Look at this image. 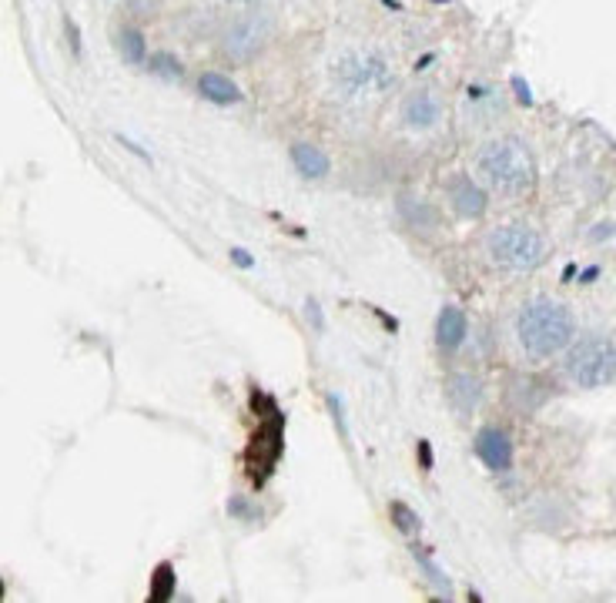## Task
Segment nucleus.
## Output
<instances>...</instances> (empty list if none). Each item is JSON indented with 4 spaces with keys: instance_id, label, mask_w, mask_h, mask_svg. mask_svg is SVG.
<instances>
[{
    "instance_id": "obj_1",
    "label": "nucleus",
    "mask_w": 616,
    "mask_h": 603,
    "mask_svg": "<svg viewBox=\"0 0 616 603\" xmlns=\"http://www.w3.org/2000/svg\"><path fill=\"white\" fill-rule=\"evenodd\" d=\"M516 335L529 359L546 362L566 352V346L576 339V315L570 305L556 302L550 295H536L519 309Z\"/></svg>"
},
{
    "instance_id": "obj_2",
    "label": "nucleus",
    "mask_w": 616,
    "mask_h": 603,
    "mask_svg": "<svg viewBox=\"0 0 616 603\" xmlns=\"http://www.w3.org/2000/svg\"><path fill=\"white\" fill-rule=\"evenodd\" d=\"M476 168L489 188L503 191V195H529L536 188V158L523 138L516 134H499L479 148Z\"/></svg>"
},
{
    "instance_id": "obj_3",
    "label": "nucleus",
    "mask_w": 616,
    "mask_h": 603,
    "mask_svg": "<svg viewBox=\"0 0 616 603\" xmlns=\"http://www.w3.org/2000/svg\"><path fill=\"white\" fill-rule=\"evenodd\" d=\"M486 252L489 262L506 272H536L546 258V238L523 222L499 225L486 235Z\"/></svg>"
},
{
    "instance_id": "obj_4",
    "label": "nucleus",
    "mask_w": 616,
    "mask_h": 603,
    "mask_svg": "<svg viewBox=\"0 0 616 603\" xmlns=\"http://www.w3.org/2000/svg\"><path fill=\"white\" fill-rule=\"evenodd\" d=\"M332 84L345 98L359 101L389 91L396 78H392V64L379 51H345L332 64Z\"/></svg>"
},
{
    "instance_id": "obj_5",
    "label": "nucleus",
    "mask_w": 616,
    "mask_h": 603,
    "mask_svg": "<svg viewBox=\"0 0 616 603\" xmlns=\"http://www.w3.org/2000/svg\"><path fill=\"white\" fill-rule=\"evenodd\" d=\"M616 349L610 335H583L566 346V376L580 389H603L613 382Z\"/></svg>"
},
{
    "instance_id": "obj_6",
    "label": "nucleus",
    "mask_w": 616,
    "mask_h": 603,
    "mask_svg": "<svg viewBox=\"0 0 616 603\" xmlns=\"http://www.w3.org/2000/svg\"><path fill=\"white\" fill-rule=\"evenodd\" d=\"M272 37V17L268 14H245L235 17L225 34H221V51H225L231 61H248L255 57Z\"/></svg>"
},
{
    "instance_id": "obj_7",
    "label": "nucleus",
    "mask_w": 616,
    "mask_h": 603,
    "mask_svg": "<svg viewBox=\"0 0 616 603\" xmlns=\"http://www.w3.org/2000/svg\"><path fill=\"white\" fill-rule=\"evenodd\" d=\"M282 449H285V416H278V409H275V413H268L262 429L255 433L252 453H248V469H252V480L258 486L272 476L275 463L282 459Z\"/></svg>"
},
{
    "instance_id": "obj_8",
    "label": "nucleus",
    "mask_w": 616,
    "mask_h": 603,
    "mask_svg": "<svg viewBox=\"0 0 616 603\" xmlns=\"http://www.w3.org/2000/svg\"><path fill=\"white\" fill-rule=\"evenodd\" d=\"M473 453L489 473H509L516 463V446L513 436L503 426H483L473 439Z\"/></svg>"
},
{
    "instance_id": "obj_9",
    "label": "nucleus",
    "mask_w": 616,
    "mask_h": 603,
    "mask_svg": "<svg viewBox=\"0 0 616 603\" xmlns=\"http://www.w3.org/2000/svg\"><path fill=\"white\" fill-rule=\"evenodd\" d=\"M446 195H449V205L456 208V215L469 218V222H476V218H483L489 212L486 188L469 175H452L446 181Z\"/></svg>"
},
{
    "instance_id": "obj_10",
    "label": "nucleus",
    "mask_w": 616,
    "mask_h": 603,
    "mask_svg": "<svg viewBox=\"0 0 616 603\" xmlns=\"http://www.w3.org/2000/svg\"><path fill=\"white\" fill-rule=\"evenodd\" d=\"M442 121V98L436 91L422 88L412 91L406 101H402V124L412 131H432Z\"/></svg>"
},
{
    "instance_id": "obj_11",
    "label": "nucleus",
    "mask_w": 616,
    "mask_h": 603,
    "mask_svg": "<svg viewBox=\"0 0 616 603\" xmlns=\"http://www.w3.org/2000/svg\"><path fill=\"white\" fill-rule=\"evenodd\" d=\"M483 392L486 386L476 372H452L446 379V399L459 416H473L479 409V402H483Z\"/></svg>"
},
{
    "instance_id": "obj_12",
    "label": "nucleus",
    "mask_w": 616,
    "mask_h": 603,
    "mask_svg": "<svg viewBox=\"0 0 616 603\" xmlns=\"http://www.w3.org/2000/svg\"><path fill=\"white\" fill-rule=\"evenodd\" d=\"M469 335V319L459 305H442L436 319V342L442 352H459Z\"/></svg>"
},
{
    "instance_id": "obj_13",
    "label": "nucleus",
    "mask_w": 616,
    "mask_h": 603,
    "mask_svg": "<svg viewBox=\"0 0 616 603\" xmlns=\"http://www.w3.org/2000/svg\"><path fill=\"white\" fill-rule=\"evenodd\" d=\"M198 94L211 104H218V108H231V104L242 101V88H238L235 81L228 78V74L221 71H205L198 78Z\"/></svg>"
},
{
    "instance_id": "obj_14",
    "label": "nucleus",
    "mask_w": 616,
    "mask_h": 603,
    "mask_svg": "<svg viewBox=\"0 0 616 603\" xmlns=\"http://www.w3.org/2000/svg\"><path fill=\"white\" fill-rule=\"evenodd\" d=\"M292 165H295V171L305 181H319V178H325L332 171L329 155H325L322 148H315V145H305V141L292 145Z\"/></svg>"
},
{
    "instance_id": "obj_15",
    "label": "nucleus",
    "mask_w": 616,
    "mask_h": 603,
    "mask_svg": "<svg viewBox=\"0 0 616 603\" xmlns=\"http://www.w3.org/2000/svg\"><path fill=\"white\" fill-rule=\"evenodd\" d=\"M399 215L406 218V222L416 228V232H432V228L439 225V212L429 205V201L422 198H412V195H399Z\"/></svg>"
},
{
    "instance_id": "obj_16",
    "label": "nucleus",
    "mask_w": 616,
    "mask_h": 603,
    "mask_svg": "<svg viewBox=\"0 0 616 603\" xmlns=\"http://www.w3.org/2000/svg\"><path fill=\"white\" fill-rule=\"evenodd\" d=\"M412 560H416L419 567H422V573H426V577H429V583H432V587H436L439 597L452 600V583H449L446 573L439 570V563L432 560V553H429L426 547H412Z\"/></svg>"
},
{
    "instance_id": "obj_17",
    "label": "nucleus",
    "mask_w": 616,
    "mask_h": 603,
    "mask_svg": "<svg viewBox=\"0 0 616 603\" xmlns=\"http://www.w3.org/2000/svg\"><path fill=\"white\" fill-rule=\"evenodd\" d=\"M144 64H148V71L161 81H181L185 78V64H181L171 51H154V54L144 57Z\"/></svg>"
},
{
    "instance_id": "obj_18",
    "label": "nucleus",
    "mask_w": 616,
    "mask_h": 603,
    "mask_svg": "<svg viewBox=\"0 0 616 603\" xmlns=\"http://www.w3.org/2000/svg\"><path fill=\"white\" fill-rule=\"evenodd\" d=\"M118 54L128 64H144V57H148V44H144V34L138 31V27H121L118 31Z\"/></svg>"
},
{
    "instance_id": "obj_19",
    "label": "nucleus",
    "mask_w": 616,
    "mask_h": 603,
    "mask_svg": "<svg viewBox=\"0 0 616 603\" xmlns=\"http://www.w3.org/2000/svg\"><path fill=\"white\" fill-rule=\"evenodd\" d=\"M175 587H178L175 567H171V563H161V567L154 570V577H151V593H148V597L154 603H168L171 597H175Z\"/></svg>"
},
{
    "instance_id": "obj_20",
    "label": "nucleus",
    "mask_w": 616,
    "mask_h": 603,
    "mask_svg": "<svg viewBox=\"0 0 616 603\" xmlns=\"http://www.w3.org/2000/svg\"><path fill=\"white\" fill-rule=\"evenodd\" d=\"M389 516H392V526H396V530H399L402 536H419L422 520H419V513L412 510L409 503L396 500V503L389 506Z\"/></svg>"
},
{
    "instance_id": "obj_21",
    "label": "nucleus",
    "mask_w": 616,
    "mask_h": 603,
    "mask_svg": "<svg viewBox=\"0 0 616 603\" xmlns=\"http://www.w3.org/2000/svg\"><path fill=\"white\" fill-rule=\"evenodd\" d=\"M546 396H550V392H546L543 386H536V379H519V389L513 392V402L519 409H529V413H533V409H539L546 402Z\"/></svg>"
},
{
    "instance_id": "obj_22",
    "label": "nucleus",
    "mask_w": 616,
    "mask_h": 603,
    "mask_svg": "<svg viewBox=\"0 0 616 603\" xmlns=\"http://www.w3.org/2000/svg\"><path fill=\"white\" fill-rule=\"evenodd\" d=\"M325 402H329V409H332V416H335V426H339V433L349 436V416H345L342 396H339V392H329V396H325Z\"/></svg>"
},
{
    "instance_id": "obj_23",
    "label": "nucleus",
    "mask_w": 616,
    "mask_h": 603,
    "mask_svg": "<svg viewBox=\"0 0 616 603\" xmlns=\"http://www.w3.org/2000/svg\"><path fill=\"white\" fill-rule=\"evenodd\" d=\"M509 88H513L516 101L523 104V108H533V104H536L533 88H529V81H526V78H519V74H513V78H509Z\"/></svg>"
},
{
    "instance_id": "obj_24",
    "label": "nucleus",
    "mask_w": 616,
    "mask_h": 603,
    "mask_svg": "<svg viewBox=\"0 0 616 603\" xmlns=\"http://www.w3.org/2000/svg\"><path fill=\"white\" fill-rule=\"evenodd\" d=\"M228 258H231V262H235L238 268H255V255L248 252V248H242V245H235V248H231Z\"/></svg>"
},
{
    "instance_id": "obj_25",
    "label": "nucleus",
    "mask_w": 616,
    "mask_h": 603,
    "mask_svg": "<svg viewBox=\"0 0 616 603\" xmlns=\"http://www.w3.org/2000/svg\"><path fill=\"white\" fill-rule=\"evenodd\" d=\"M610 238H613V222H610V218H606V222H600V225H593V232H590V242H593V245L610 242Z\"/></svg>"
},
{
    "instance_id": "obj_26",
    "label": "nucleus",
    "mask_w": 616,
    "mask_h": 603,
    "mask_svg": "<svg viewBox=\"0 0 616 603\" xmlns=\"http://www.w3.org/2000/svg\"><path fill=\"white\" fill-rule=\"evenodd\" d=\"M114 138H118V141H121V145H124V148H128V151H131V155H134V158H141V161H151V155H148V148H141V145H138V141H131V138H128V134H114Z\"/></svg>"
},
{
    "instance_id": "obj_27",
    "label": "nucleus",
    "mask_w": 616,
    "mask_h": 603,
    "mask_svg": "<svg viewBox=\"0 0 616 603\" xmlns=\"http://www.w3.org/2000/svg\"><path fill=\"white\" fill-rule=\"evenodd\" d=\"M64 34L71 37V51L81 57V31H77V24L71 21V17H64Z\"/></svg>"
},
{
    "instance_id": "obj_28",
    "label": "nucleus",
    "mask_w": 616,
    "mask_h": 603,
    "mask_svg": "<svg viewBox=\"0 0 616 603\" xmlns=\"http://www.w3.org/2000/svg\"><path fill=\"white\" fill-rule=\"evenodd\" d=\"M305 312H308V319H312L315 332H322V329H325V319H322V309H319V302H315V299H308V302H305Z\"/></svg>"
},
{
    "instance_id": "obj_29",
    "label": "nucleus",
    "mask_w": 616,
    "mask_h": 603,
    "mask_svg": "<svg viewBox=\"0 0 616 603\" xmlns=\"http://www.w3.org/2000/svg\"><path fill=\"white\" fill-rule=\"evenodd\" d=\"M419 463H422V469H432V443L429 439H419Z\"/></svg>"
},
{
    "instance_id": "obj_30",
    "label": "nucleus",
    "mask_w": 616,
    "mask_h": 603,
    "mask_svg": "<svg viewBox=\"0 0 616 603\" xmlns=\"http://www.w3.org/2000/svg\"><path fill=\"white\" fill-rule=\"evenodd\" d=\"M228 513L231 516H248V500H242V496H231V500H228Z\"/></svg>"
},
{
    "instance_id": "obj_31",
    "label": "nucleus",
    "mask_w": 616,
    "mask_h": 603,
    "mask_svg": "<svg viewBox=\"0 0 616 603\" xmlns=\"http://www.w3.org/2000/svg\"><path fill=\"white\" fill-rule=\"evenodd\" d=\"M596 279H600V265L586 268V272H583V282H586V285H590V282H596Z\"/></svg>"
},
{
    "instance_id": "obj_32",
    "label": "nucleus",
    "mask_w": 616,
    "mask_h": 603,
    "mask_svg": "<svg viewBox=\"0 0 616 603\" xmlns=\"http://www.w3.org/2000/svg\"><path fill=\"white\" fill-rule=\"evenodd\" d=\"M228 4H252V0H228Z\"/></svg>"
},
{
    "instance_id": "obj_33",
    "label": "nucleus",
    "mask_w": 616,
    "mask_h": 603,
    "mask_svg": "<svg viewBox=\"0 0 616 603\" xmlns=\"http://www.w3.org/2000/svg\"><path fill=\"white\" fill-rule=\"evenodd\" d=\"M0 600H4V583H0Z\"/></svg>"
}]
</instances>
